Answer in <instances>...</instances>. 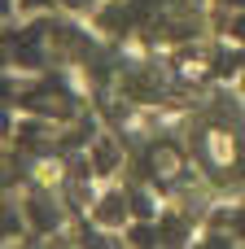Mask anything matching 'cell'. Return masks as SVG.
<instances>
[{
    "mask_svg": "<svg viewBox=\"0 0 245 249\" xmlns=\"http://www.w3.org/2000/svg\"><path fill=\"white\" fill-rule=\"evenodd\" d=\"M114 162H118V149H114V140H96V149H92V171L96 175H105V171H114Z\"/></svg>",
    "mask_w": 245,
    "mask_h": 249,
    "instance_id": "1",
    "label": "cell"
},
{
    "mask_svg": "<svg viewBox=\"0 0 245 249\" xmlns=\"http://www.w3.org/2000/svg\"><path fill=\"white\" fill-rule=\"evenodd\" d=\"M123 201H127L123 193H110V197L101 201V210H96V219H101V223H123Z\"/></svg>",
    "mask_w": 245,
    "mask_h": 249,
    "instance_id": "2",
    "label": "cell"
}]
</instances>
